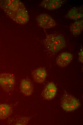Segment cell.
<instances>
[{
	"instance_id": "obj_2",
	"label": "cell",
	"mask_w": 83,
	"mask_h": 125,
	"mask_svg": "<svg viewBox=\"0 0 83 125\" xmlns=\"http://www.w3.org/2000/svg\"><path fill=\"white\" fill-rule=\"evenodd\" d=\"M43 43L46 48L53 53H56L61 50L66 44L63 36L56 33L47 35Z\"/></svg>"
},
{
	"instance_id": "obj_9",
	"label": "cell",
	"mask_w": 83,
	"mask_h": 125,
	"mask_svg": "<svg viewBox=\"0 0 83 125\" xmlns=\"http://www.w3.org/2000/svg\"><path fill=\"white\" fill-rule=\"evenodd\" d=\"M65 1L61 0H44L41 3L40 5L48 10H53L60 7Z\"/></svg>"
},
{
	"instance_id": "obj_13",
	"label": "cell",
	"mask_w": 83,
	"mask_h": 125,
	"mask_svg": "<svg viewBox=\"0 0 83 125\" xmlns=\"http://www.w3.org/2000/svg\"><path fill=\"white\" fill-rule=\"evenodd\" d=\"M83 19H80L75 22L70 27V31L75 35H78L80 34L83 30Z\"/></svg>"
},
{
	"instance_id": "obj_5",
	"label": "cell",
	"mask_w": 83,
	"mask_h": 125,
	"mask_svg": "<svg viewBox=\"0 0 83 125\" xmlns=\"http://www.w3.org/2000/svg\"><path fill=\"white\" fill-rule=\"evenodd\" d=\"M36 20L39 26L44 29L52 28L56 25L55 21L50 15L42 13L37 16Z\"/></svg>"
},
{
	"instance_id": "obj_15",
	"label": "cell",
	"mask_w": 83,
	"mask_h": 125,
	"mask_svg": "<svg viewBox=\"0 0 83 125\" xmlns=\"http://www.w3.org/2000/svg\"><path fill=\"white\" fill-rule=\"evenodd\" d=\"M83 48H82L79 52L78 58L79 61L81 63H83Z\"/></svg>"
},
{
	"instance_id": "obj_6",
	"label": "cell",
	"mask_w": 83,
	"mask_h": 125,
	"mask_svg": "<svg viewBox=\"0 0 83 125\" xmlns=\"http://www.w3.org/2000/svg\"><path fill=\"white\" fill-rule=\"evenodd\" d=\"M57 91V87L53 82H50L45 86L42 93L43 97L45 99L50 100L55 96Z\"/></svg>"
},
{
	"instance_id": "obj_14",
	"label": "cell",
	"mask_w": 83,
	"mask_h": 125,
	"mask_svg": "<svg viewBox=\"0 0 83 125\" xmlns=\"http://www.w3.org/2000/svg\"><path fill=\"white\" fill-rule=\"evenodd\" d=\"M29 120V118L28 117H22L16 120L15 125H26L28 122Z\"/></svg>"
},
{
	"instance_id": "obj_1",
	"label": "cell",
	"mask_w": 83,
	"mask_h": 125,
	"mask_svg": "<svg viewBox=\"0 0 83 125\" xmlns=\"http://www.w3.org/2000/svg\"><path fill=\"white\" fill-rule=\"evenodd\" d=\"M0 8L10 18L18 24H24L29 19L28 12L19 0H0Z\"/></svg>"
},
{
	"instance_id": "obj_10",
	"label": "cell",
	"mask_w": 83,
	"mask_h": 125,
	"mask_svg": "<svg viewBox=\"0 0 83 125\" xmlns=\"http://www.w3.org/2000/svg\"><path fill=\"white\" fill-rule=\"evenodd\" d=\"M32 75L33 79L35 82L41 83L45 80L47 76V73L44 68L39 67L32 71Z\"/></svg>"
},
{
	"instance_id": "obj_12",
	"label": "cell",
	"mask_w": 83,
	"mask_h": 125,
	"mask_svg": "<svg viewBox=\"0 0 83 125\" xmlns=\"http://www.w3.org/2000/svg\"><path fill=\"white\" fill-rule=\"evenodd\" d=\"M12 112V108L9 105L0 104V120L6 119L11 115Z\"/></svg>"
},
{
	"instance_id": "obj_7",
	"label": "cell",
	"mask_w": 83,
	"mask_h": 125,
	"mask_svg": "<svg viewBox=\"0 0 83 125\" xmlns=\"http://www.w3.org/2000/svg\"><path fill=\"white\" fill-rule=\"evenodd\" d=\"M20 90L21 93L26 96L31 94L33 91V87L30 80L27 78L22 80L20 86Z\"/></svg>"
},
{
	"instance_id": "obj_4",
	"label": "cell",
	"mask_w": 83,
	"mask_h": 125,
	"mask_svg": "<svg viewBox=\"0 0 83 125\" xmlns=\"http://www.w3.org/2000/svg\"><path fill=\"white\" fill-rule=\"evenodd\" d=\"M15 79L12 74L3 73L0 74V86L5 91L9 92L13 89Z\"/></svg>"
},
{
	"instance_id": "obj_8",
	"label": "cell",
	"mask_w": 83,
	"mask_h": 125,
	"mask_svg": "<svg viewBox=\"0 0 83 125\" xmlns=\"http://www.w3.org/2000/svg\"><path fill=\"white\" fill-rule=\"evenodd\" d=\"M73 58V56L71 54L67 52H63L57 57L56 63L59 66L64 67L70 63Z\"/></svg>"
},
{
	"instance_id": "obj_11",
	"label": "cell",
	"mask_w": 83,
	"mask_h": 125,
	"mask_svg": "<svg viewBox=\"0 0 83 125\" xmlns=\"http://www.w3.org/2000/svg\"><path fill=\"white\" fill-rule=\"evenodd\" d=\"M82 7H75L71 8L66 16L69 19L77 20L81 18L83 16V9Z\"/></svg>"
},
{
	"instance_id": "obj_3",
	"label": "cell",
	"mask_w": 83,
	"mask_h": 125,
	"mask_svg": "<svg viewBox=\"0 0 83 125\" xmlns=\"http://www.w3.org/2000/svg\"><path fill=\"white\" fill-rule=\"evenodd\" d=\"M62 109L67 111H71L78 108L80 106L79 101L72 95L68 94L63 96L61 102Z\"/></svg>"
}]
</instances>
